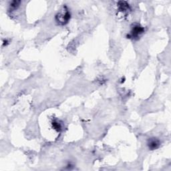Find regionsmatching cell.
<instances>
[{"label":"cell","instance_id":"1","mask_svg":"<svg viewBox=\"0 0 171 171\" xmlns=\"http://www.w3.org/2000/svg\"><path fill=\"white\" fill-rule=\"evenodd\" d=\"M71 14L68 7L65 6L61 10L56 14L55 17L56 22L60 26H64L68 23L70 20Z\"/></svg>","mask_w":171,"mask_h":171},{"label":"cell","instance_id":"2","mask_svg":"<svg viewBox=\"0 0 171 171\" xmlns=\"http://www.w3.org/2000/svg\"><path fill=\"white\" fill-rule=\"evenodd\" d=\"M144 32V27L141 26L139 23H135L132 27V30L129 34L127 35L128 38L138 39Z\"/></svg>","mask_w":171,"mask_h":171},{"label":"cell","instance_id":"3","mask_svg":"<svg viewBox=\"0 0 171 171\" xmlns=\"http://www.w3.org/2000/svg\"><path fill=\"white\" fill-rule=\"evenodd\" d=\"M147 145H148L149 149L150 150H154L159 148L160 145V142L156 138H151V139H149V140H148Z\"/></svg>","mask_w":171,"mask_h":171},{"label":"cell","instance_id":"4","mask_svg":"<svg viewBox=\"0 0 171 171\" xmlns=\"http://www.w3.org/2000/svg\"><path fill=\"white\" fill-rule=\"evenodd\" d=\"M118 10L121 12L127 13L128 12L130 11V6L126 2H119L118 4Z\"/></svg>","mask_w":171,"mask_h":171},{"label":"cell","instance_id":"5","mask_svg":"<svg viewBox=\"0 0 171 171\" xmlns=\"http://www.w3.org/2000/svg\"><path fill=\"white\" fill-rule=\"evenodd\" d=\"M52 126H53V128L56 130H57L58 132H60L62 129V126H61V124L60 122V121H58V120H54L52 121L51 122Z\"/></svg>","mask_w":171,"mask_h":171},{"label":"cell","instance_id":"6","mask_svg":"<svg viewBox=\"0 0 171 171\" xmlns=\"http://www.w3.org/2000/svg\"><path fill=\"white\" fill-rule=\"evenodd\" d=\"M20 3H21V2L20 1H13L11 2L9 6H10L11 9H13V10H16V9H17L19 7V6H20Z\"/></svg>","mask_w":171,"mask_h":171}]
</instances>
